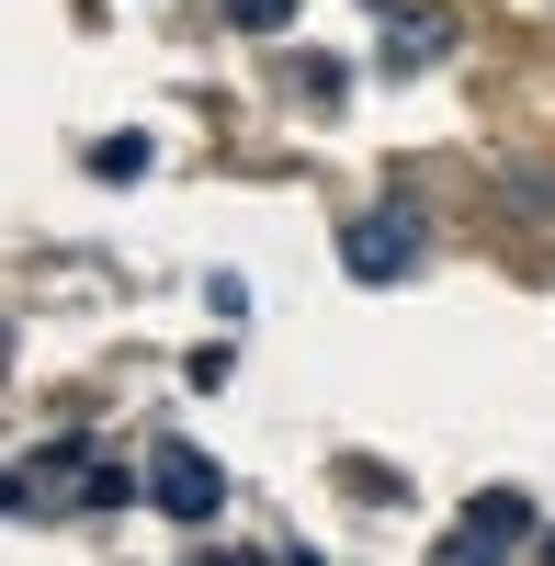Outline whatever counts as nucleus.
I'll return each instance as SVG.
<instances>
[{
  "label": "nucleus",
  "instance_id": "obj_8",
  "mask_svg": "<svg viewBox=\"0 0 555 566\" xmlns=\"http://www.w3.org/2000/svg\"><path fill=\"white\" fill-rule=\"evenodd\" d=\"M91 170H103V181H136V170H148V136H103V148H91Z\"/></svg>",
  "mask_w": 555,
  "mask_h": 566
},
{
  "label": "nucleus",
  "instance_id": "obj_2",
  "mask_svg": "<svg viewBox=\"0 0 555 566\" xmlns=\"http://www.w3.org/2000/svg\"><path fill=\"white\" fill-rule=\"evenodd\" d=\"M148 499L170 510V522H216V510H227V476H216V453L159 442V453H148Z\"/></svg>",
  "mask_w": 555,
  "mask_h": 566
},
{
  "label": "nucleus",
  "instance_id": "obj_7",
  "mask_svg": "<svg viewBox=\"0 0 555 566\" xmlns=\"http://www.w3.org/2000/svg\"><path fill=\"white\" fill-rule=\"evenodd\" d=\"M216 12L239 23V34H284V23H295V0H216Z\"/></svg>",
  "mask_w": 555,
  "mask_h": 566
},
{
  "label": "nucleus",
  "instance_id": "obj_5",
  "mask_svg": "<svg viewBox=\"0 0 555 566\" xmlns=\"http://www.w3.org/2000/svg\"><path fill=\"white\" fill-rule=\"evenodd\" d=\"M442 45H453V23H442V12H408V23L386 34V57H397V69H431Z\"/></svg>",
  "mask_w": 555,
  "mask_h": 566
},
{
  "label": "nucleus",
  "instance_id": "obj_1",
  "mask_svg": "<svg viewBox=\"0 0 555 566\" xmlns=\"http://www.w3.org/2000/svg\"><path fill=\"white\" fill-rule=\"evenodd\" d=\"M408 261H420V216H408V205L341 227V272H352V283H408Z\"/></svg>",
  "mask_w": 555,
  "mask_h": 566
},
{
  "label": "nucleus",
  "instance_id": "obj_9",
  "mask_svg": "<svg viewBox=\"0 0 555 566\" xmlns=\"http://www.w3.org/2000/svg\"><path fill=\"white\" fill-rule=\"evenodd\" d=\"M544 566H555V533H544Z\"/></svg>",
  "mask_w": 555,
  "mask_h": 566
},
{
  "label": "nucleus",
  "instance_id": "obj_4",
  "mask_svg": "<svg viewBox=\"0 0 555 566\" xmlns=\"http://www.w3.org/2000/svg\"><path fill=\"white\" fill-rule=\"evenodd\" d=\"M465 522L499 533V544H522V533H533V499H522V488H477V499H465Z\"/></svg>",
  "mask_w": 555,
  "mask_h": 566
},
{
  "label": "nucleus",
  "instance_id": "obj_3",
  "mask_svg": "<svg viewBox=\"0 0 555 566\" xmlns=\"http://www.w3.org/2000/svg\"><path fill=\"white\" fill-rule=\"evenodd\" d=\"M125 488H136V476L103 464L91 442H45V453H34V499H91V510H114Z\"/></svg>",
  "mask_w": 555,
  "mask_h": 566
},
{
  "label": "nucleus",
  "instance_id": "obj_6",
  "mask_svg": "<svg viewBox=\"0 0 555 566\" xmlns=\"http://www.w3.org/2000/svg\"><path fill=\"white\" fill-rule=\"evenodd\" d=\"M431 566H499V533H477V522H453V533H442V555H431Z\"/></svg>",
  "mask_w": 555,
  "mask_h": 566
}]
</instances>
